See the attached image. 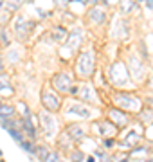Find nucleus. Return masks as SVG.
Segmentation results:
<instances>
[{"label":"nucleus","instance_id":"f257e3e1","mask_svg":"<svg viewBox=\"0 0 153 162\" xmlns=\"http://www.w3.org/2000/svg\"><path fill=\"white\" fill-rule=\"evenodd\" d=\"M94 67H96V60H94V54L92 52H83L78 60V72L79 76H92L94 74Z\"/></svg>","mask_w":153,"mask_h":162},{"label":"nucleus","instance_id":"f03ea898","mask_svg":"<svg viewBox=\"0 0 153 162\" xmlns=\"http://www.w3.org/2000/svg\"><path fill=\"white\" fill-rule=\"evenodd\" d=\"M115 103L119 106H123L124 110H130V112H137L141 108V101L133 96H128V94H119L115 97Z\"/></svg>","mask_w":153,"mask_h":162},{"label":"nucleus","instance_id":"7ed1b4c3","mask_svg":"<svg viewBox=\"0 0 153 162\" xmlns=\"http://www.w3.org/2000/svg\"><path fill=\"white\" fill-rule=\"evenodd\" d=\"M40 121H41V126H43L45 135H49V137L56 135V132H58V121H56V117L52 114H47V112L40 114Z\"/></svg>","mask_w":153,"mask_h":162},{"label":"nucleus","instance_id":"20e7f679","mask_svg":"<svg viewBox=\"0 0 153 162\" xmlns=\"http://www.w3.org/2000/svg\"><path fill=\"white\" fill-rule=\"evenodd\" d=\"M52 87L60 92H69V88L72 87V76L69 72H58L52 79Z\"/></svg>","mask_w":153,"mask_h":162},{"label":"nucleus","instance_id":"39448f33","mask_svg":"<svg viewBox=\"0 0 153 162\" xmlns=\"http://www.w3.org/2000/svg\"><path fill=\"white\" fill-rule=\"evenodd\" d=\"M41 103H43V106H45L49 112H56V110L60 108V105H61L60 97H58L54 92H49V90L41 92Z\"/></svg>","mask_w":153,"mask_h":162},{"label":"nucleus","instance_id":"423d86ee","mask_svg":"<svg viewBox=\"0 0 153 162\" xmlns=\"http://www.w3.org/2000/svg\"><path fill=\"white\" fill-rule=\"evenodd\" d=\"M18 128L22 130V133L23 135H27L29 139H34L36 137V126H34V123H32V119H31V114L29 115H23L20 121H18Z\"/></svg>","mask_w":153,"mask_h":162},{"label":"nucleus","instance_id":"0eeeda50","mask_svg":"<svg viewBox=\"0 0 153 162\" xmlns=\"http://www.w3.org/2000/svg\"><path fill=\"white\" fill-rule=\"evenodd\" d=\"M67 114L69 115H74L78 119H90L92 117V112L85 106V105H79V103H72L67 106Z\"/></svg>","mask_w":153,"mask_h":162},{"label":"nucleus","instance_id":"6e6552de","mask_svg":"<svg viewBox=\"0 0 153 162\" xmlns=\"http://www.w3.org/2000/svg\"><path fill=\"white\" fill-rule=\"evenodd\" d=\"M124 78H128V70H124V65H121V63L114 65V67H112V81L121 87V85L126 83Z\"/></svg>","mask_w":153,"mask_h":162},{"label":"nucleus","instance_id":"1a4fd4ad","mask_svg":"<svg viewBox=\"0 0 153 162\" xmlns=\"http://www.w3.org/2000/svg\"><path fill=\"white\" fill-rule=\"evenodd\" d=\"M81 41H83V29H74V31L70 32L69 40H67V47H69L70 52H72L76 47H79Z\"/></svg>","mask_w":153,"mask_h":162},{"label":"nucleus","instance_id":"9d476101","mask_svg":"<svg viewBox=\"0 0 153 162\" xmlns=\"http://www.w3.org/2000/svg\"><path fill=\"white\" fill-rule=\"evenodd\" d=\"M110 117L114 121V126H117V128H123L128 123V114L123 112V110H112L110 112Z\"/></svg>","mask_w":153,"mask_h":162},{"label":"nucleus","instance_id":"9b49d317","mask_svg":"<svg viewBox=\"0 0 153 162\" xmlns=\"http://www.w3.org/2000/svg\"><path fill=\"white\" fill-rule=\"evenodd\" d=\"M139 141H141V133H139V132H130V133L123 139L121 148H135V146L139 144Z\"/></svg>","mask_w":153,"mask_h":162},{"label":"nucleus","instance_id":"f8f14e48","mask_svg":"<svg viewBox=\"0 0 153 162\" xmlns=\"http://www.w3.org/2000/svg\"><path fill=\"white\" fill-rule=\"evenodd\" d=\"M31 27H32V23H31V22H27L25 18H18V20H16V23H14V31H16L18 34H22V36H25V32H27Z\"/></svg>","mask_w":153,"mask_h":162},{"label":"nucleus","instance_id":"ddd939ff","mask_svg":"<svg viewBox=\"0 0 153 162\" xmlns=\"http://www.w3.org/2000/svg\"><path fill=\"white\" fill-rule=\"evenodd\" d=\"M79 92H81V97H83L85 101H90V103L96 101V96H94V90H92L90 85H81V87H79Z\"/></svg>","mask_w":153,"mask_h":162},{"label":"nucleus","instance_id":"4468645a","mask_svg":"<svg viewBox=\"0 0 153 162\" xmlns=\"http://www.w3.org/2000/svg\"><path fill=\"white\" fill-rule=\"evenodd\" d=\"M105 18H106V14H105V11H103V9L94 7V9L90 11V20H92L94 23H103V22H105Z\"/></svg>","mask_w":153,"mask_h":162},{"label":"nucleus","instance_id":"2eb2a0df","mask_svg":"<svg viewBox=\"0 0 153 162\" xmlns=\"http://www.w3.org/2000/svg\"><path fill=\"white\" fill-rule=\"evenodd\" d=\"M67 133H69L72 139H81V137L85 135V128L79 126V124H70L69 130H67Z\"/></svg>","mask_w":153,"mask_h":162},{"label":"nucleus","instance_id":"dca6fc26","mask_svg":"<svg viewBox=\"0 0 153 162\" xmlns=\"http://www.w3.org/2000/svg\"><path fill=\"white\" fill-rule=\"evenodd\" d=\"M14 115V106L13 105H2L0 106V119H9Z\"/></svg>","mask_w":153,"mask_h":162},{"label":"nucleus","instance_id":"f3484780","mask_svg":"<svg viewBox=\"0 0 153 162\" xmlns=\"http://www.w3.org/2000/svg\"><path fill=\"white\" fill-rule=\"evenodd\" d=\"M7 133L13 137V141H14L16 144H20V142L23 141V133H22V130H20L18 126H16V128H9V130H7Z\"/></svg>","mask_w":153,"mask_h":162},{"label":"nucleus","instance_id":"a211bd4d","mask_svg":"<svg viewBox=\"0 0 153 162\" xmlns=\"http://www.w3.org/2000/svg\"><path fill=\"white\" fill-rule=\"evenodd\" d=\"M18 146H20L23 151L31 153V155H34V153H36V146H34V142H32V141H25V139H23V141L18 144Z\"/></svg>","mask_w":153,"mask_h":162},{"label":"nucleus","instance_id":"6ab92c4d","mask_svg":"<svg viewBox=\"0 0 153 162\" xmlns=\"http://www.w3.org/2000/svg\"><path fill=\"white\" fill-rule=\"evenodd\" d=\"M52 36H54V40H56V41H61V40L67 36V29H65V27H61V25H58V27H54V29H52Z\"/></svg>","mask_w":153,"mask_h":162},{"label":"nucleus","instance_id":"aec40b11","mask_svg":"<svg viewBox=\"0 0 153 162\" xmlns=\"http://www.w3.org/2000/svg\"><path fill=\"white\" fill-rule=\"evenodd\" d=\"M0 94H4V96L13 94V85H9V81H7L5 78L0 79Z\"/></svg>","mask_w":153,"mask_h":162},{"label":"nucleus","instance_id":"412c9836","mask_svg":"<svg viewBox=\"0 0 153 162\" xmlns=\"http://www.w3.org/2000/svg\"><path fill=\"white\" fill-rule=\"evenodd\" d=\"M85 155L81 151H70V162H83Z\"/></svg>","mask_w":153,"mask_h":162},{"label":"nucleus","instance_id":"4be33fe9","mask_svg":"<svg viewBox=\"0 0 153 162\" xmlns=\"http://www.w3.org/2000/svg\"><path fill=\"white\" fill-rule=\"evenodd\" d=\"M36 155H38V159H40V160L43 162V160H45V157L49 155V150H47V148H43V146H41V148H36Z\"/></svg>","mask_w":153,"mask_h":162},{"label":"nucleus","instance_id":"5701e85b","mask_svg":"<svg viewBox=\"0 0 153 162\" xmlns=\"http://www.w3.org/2000/svg\"><path fill=\"white\" fill-rule=\"evenodd\" d=\"M103 146H105L106 150H110V148H114V146H115V139H112V137H106V139L103 141Z\"/></svg>","mask_w":153,"mask_h":162},{"label":"nucleus","instance_id":"b1692460","mask_svg":"<svg viewBox=\"0 0 153 162\" xmlns=\"http://www.w3.org/2000/svg\"><path fill=\"white\" fill-rule=\"evenodd\" d=\"M43 162H60V159H58V153L49 151V155L45 157V160H43Z\"/></svg>","mask_w":153,"mask_h":162},{"label":"nucleus","instance_id":"393cba45","mask_svg":"<svg viewBox=\"0 0 153 162\" xmlns=\"http://www.w3.org/2000/svg\"><path fill=\"white\" fill-rule=\"evenodd\" d=\"M7 56H9V61H11V63H16V61H18V52H16V50H9Z\"/></svg>","mask_w":153,"mask_h":162},{"label":"nucleus","instance_id":"a878e982","mask_svg":"<svg viewBox=\"0 0 153 162\" xmlns=\"http://www.w3.org/2000/svg\"><path fill=\"white\" fill-rule=\"evenodd\" d=\"M123 2V11H130L133 5H132V0H121Z\"/></svg>","mask_w":153,"mask_h":162},{"label":"nucleus","instance_id":"bb28decb","mask_svg":"<svg viewBox=\"0 0 153 162\" xmlns=\"http://www.w3.org/2000/svg\"><path fill=\"white\" fill-rule=\"evenodd\" d=\"M94 157H96V159H99V160H105V159H106V155H105L103 151H99V150H96V153H94Z\"/></svg>","mask_w":153,"mask_h":162},{"label":"nucleus","instance_id":"cd10ccee","mask_svg":"<svg viewBox=\"0 0 153 162\" xmlns=\"http://www.w3.org/2000/svg\"><path fill=\"white\" fill-rule=\"evenodd\" d=\"M130 160V157L128 155H123V159H119V160H112V162H128Z\"/></svg>","mask_w":153,"mask_h":162},{"label":"nucleus","instance_id":"c85d7f7f","mask_svg":"<svg viewBox=\"0 0 153 162\" xmlns=\"http://www.w3.org/2000/svg\"><path fill=\"white\" fill-rule=\"evenodd\" d=\"M146 5H148V7L153 11V0H146Z\"/></svg>","mask_w":153,"mask_h":162},{"label":"nucleus","instance_id":"c756f323","mask_svg":"<svg viewBox=\"0 0 153 162\" xmlns=\"http://www.w3.org/2000/svg\"><path fill=\"white\" fill-rule=\"evenodd\" d=\"M87 162H96V157H88V159H87Z\"/></svg>","mask_w":153,"mask_h":162},{"label":"nucleus","instance_id":"7c9ffc66","mask_svg":"<svg viewBox=\"0 0 153 162\" xmlns=\"http://www.w3.org/2000/svg\"><path fill=\"white\" fill-rule=\"evenodd\" d=\"M150 88L153 90V76H151V79H150Z\"/></svg>","mask_w":153,"mask_h":162},{"label":"nucleus","instance_id":"2f4dec72","mask_svg":"<svg viewBox=\"0 0 153 162\" xmlns=\"http://www.w3.org/2000/svg\"><path fill=\"white\" fill-rule=\"evenodd\" d=\"M103 2H105V4H112V0H103Z\"/></svg>","mask_w":153,"mask_h":162},{"label":"nucleus","instance_id":"473e14b6","mask_svg":"<svg viewBox=\"0 0 153 162\" xmlns=\"http://www.w3.org/2000/svg\"><path fill=\"white\" fill-rule=\"evenodd\" d=\"M0 70H2V58H0Z\"/></svg>","mask_w":153,"mask_h":162},{"label":"nucleus","instance_id":"72a5a7b5","mask_svg":"<svg viewBox=\"0 0 153 162\" xmlns=\"http://www.w3.org/2000/svg\"><path fill=\"white\" fill-rule=\"evenodd\" d=\"M2 155H4V153H2V150H0V157H2Z\"/></svg>","mask_w":153,"mask_h":162},{"label":"nucleus","instance_id":"f704fd0d","mask_svg":"<svg viewBox=\"0 0 153 162\" xmlns=\"http://www.w3.org/2000/svg\"><path fill=\"white\" fill-rule=\"evenodd\" d=\"M0 9H2V0H0Z\"/></svg>","mask_w":153,"mask_h":162},{"label":"nucleus","instance_id":"c9c22d12","mask_svg":"<svg viewBox=\"0 0 153 162\" xmlns=\"http://www.w3.org/2000/svg\"><path fill=\"white\" fill-rule=\"evenodd\" d=\"M25 2H32V0H25Z\"/></svg>","mask_w":153,"mask_h":162},{"label":"nucleus","instance_id":"e433bc0d","mask_svg":"<svg viewBox=\"0 0 153 162\" xmlns=\"http://www.w3.org/2000/svg\"><path fill=\"white\" fill-rule=\"evenodd\" d=\"M146 162H153V160H146Z\"/></svg>","mask_w":153,"mask_h":162},{"label":"nucleus","instance_id":"4c0bfd02","mask_svg":"<svg viewBox=\"0 0 153 162\" xmlns=\"http://www.w3.org/2000/svg\"><path fill=\"white\" fill-rule=\"evenodd\" d=\"M0 106H2V101H0Z\"/></svg>","mask_w":153,"mask_h":162},{"label":"nucleus","instance_id":"58836bf2","mask_svg":"<svg viewBox=\"0 0 153 162\" xmlns=\"http://www.w3.org/2000/svg\"><path fill=\"white\" fill-rule=\"evenodd\" d=\"M60 162H61V160H60Z\"/></svg>","mask_w":153,"mask_h":162},{"label":"nucleus","instance_id":"ea45409f","mask_svg":"<svg viewBox=\"0 0 153 162\" xmlns=\"http://www.w3.org/2000/svg\"><path fill=\"white\" fill-rule=\"evenodd\" d=\"M151 160H153V159H151Z\"/></svg>","mask_w":153,"mask_h":162}]
</instances>
